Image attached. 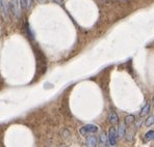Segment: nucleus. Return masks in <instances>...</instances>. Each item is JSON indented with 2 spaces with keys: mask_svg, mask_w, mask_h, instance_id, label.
I'll return each mask as SVG.
<instances>
[{
  "mask_svg": "<svg viewBox=\"0 0 154 147\" xmlns=\"http://www.w3.org/2000/svg\"><path fill=\"white\" fill-rule=\"evenodd\" d=\"M38 3H46L47 0H38Z\"/></svg>",
  "mask_w": 154,
  "mask_h": 147,
  "instance_id": "14",
  "label": "nucleus"
},
{
  "mask_svg": "<svg viewBox=\"0 0 154 147\" xmlns=\"http://www.w3.org/2000/svg\"><path fill=\"white\" fill-rule=\"evenodd\" d=\"M145 141H151V140H154V131H150L148 132L146 135H145L144 138Z\"/></svg>",
  "mask_w": 154,
  "mask_h": 147,
  "instance_id": "9",
  "label": "nucleus"
},
{
  "mask_svg": "<svg viewBox=\"0 0 154 147\" xmlns=\"http://www.w3.org/2000/svg\"><path fill=\"white\" fill-rule=\"evenodd\" d=\"M149 111H150V105H149V104H146V105L144 106V108L142 109L140 115H141V116H145L146 114H148Z\"/></svg>",
  "mask_w": 154,
  "mask_h": 147,
  "instance_id": "8",
  "label": "nucleus"
},
{
  "mask_svg": "<svg viewBox=\"0 0 154 147\" xmlns=\"http://www.w3.org/2000/svg\"><path fill=\"white\" fill-rule=\"evenodd\" d=\"M107 137H108V141H109L110 145L116 146V144H117V131H116L115 128H110Z\"/></svg>",
  "mask_w": 154,
  "mask_h": 147,
  "instance_id": "3",
  "label": "nucleus"
},
{
  "mask_svg": "<svg viewBox=\"0 0 154 147\" xmlns=\"http://www.w3.org/2000/svg\"><path fill=\"white\" fill-rule=\"evenodd\" d=\"M109 121H110V123H112V124H117L118 123V121H119V117H118L117 113H115V112L110 113Z\"/></svg>",
  "mask_w": 154,
  "mask_h": 147,
  "instance_id": "6",
  "label": "nucleus"
},
{
  "mask_svg": "<svg viewBox=\"0 0 154 147\" xmlns=\"http://www.w3.org/2000/svg\"><path fill=\"white\" fill-rule=\"evenodd\" d=\"M153 101H154V98H153Z\"/></svg>",
  "mask_w": 154,
  "mask_h": 147,
  "instance_id": "15",
  "label": "nucleus"
},
{
  "mask_svg": "<svg viewBox=\"0 0 154 147\" xmlns=\"http://www.w3.org/2000/svg\"><path fill=\"white\" fill-rule=\"evenodd\" d=\"M134 121V116L133 115H128V116L125 117V124L126 125H129Z\"/></svg>",
  "mask_w": 154,
  "mask_h": 147,
  "instance_id": "10",
  "label": "nucleus"
},
{
  "mask_svg": "<svg viewBox=\"0 0 154 147\" xmlns=\"http://www.w3.org/2000/svg\"><path fill=\"white\" fill-rule=\"evenodd\" d=\"M145 124H146V126H150V125H152V124H154V115H150V116L146 119Z\"/></svg>",
  "mask_w": 154,
  "mask_h": 147,
  "instance_id": "11",
  "label": "nucleus"
},
{
  "mask_svg": "<svg viewBox=\"0 0 154 147\" xmlns=\"http://www.w3.org/2000/svg\"><path fill=\"white\" fill-rule=\"evenodd\" d=\"M126 134V128H125V124H121L118 128V137L119 138H124V136Z\"/></svg>",
  "mask_w": 154,
  "mask_h": 147,
  "instance_id": "5",
  "label": "nucleus"
},
{
  "mask_svg": "<svg viewBox=\"0 0 154 147\" xmlns=\"http://www.w3.org/2000/svg\"><path fill=\"white\" fill-rule=\"evenodd\" d=\"M54 1H55L57 4H60V5H62V4L64 3V0H54Z\"/></svg>",
  "mask_w": 154,
  "mask_h": 147,
  "instance_id": "13",
  "label": "nucleus"
},
{
  "mask_svg": "<svg viewBox=\"0 0 154 147\" xmlns=\"http://www.w3.org/2000/svg\"><path fill=\"white\" fill-rule=\"evenodd\" d=\"M0 12L2 13L3 17L8 18V13H10V4L8 3L6 0H0Z\"/></svg>",
  "mask_w": 154,
  "mask_h": 147,
  "instance_id": "2",
  "label": "nucleus"
},
{
  "mask_svg": "<svg viewBox=\"0 0 154 147\" xmlns=\"http://www.w3.org/2000/svg\"><path fill=\"white\" fill-rule=\"evenodd\" d=\"M21 6L22 8H27V6H28V0H21Z\"/></svg>",
  "mask_w": 154,
  "mask_h": 147,
  "instance_id": "12",
  "label": "nucleus"
},
{
  "mask_svg": "<svg viewBox=\"0 0 154 147\" xmlns=\"http://www.w3.org/2000/svg\"><path fill=\"white\" fill-rule=\"evenodd\" d=\"M97 138L95 136H89L87 138V145L89 147H95L97 146Z\"/></svg>",
  "mask_w": 154,
  "mask_h": 147,
  "instance_id": "4",
  "label": "nucleus"
},
{
  "mask_svg": "<svg viewBox=\"0 0 154 147\" xmlns=\"http://www.w3.org/2000/svg\"><path fill=\"white\" fill-rule=\"evenodd\" d=\"M107 141H108V137L106 136L105 133H102L100 136V144L102 146H106L107 145Z\"/></svg>",
  "mask_w": 154,
  "mask_h": 147,
  "instance_id": "7",
  "label": "nucleus"
},
{
  "mask_svg": "<svg viewBox=\"0 0 154 147\" xmlns=\"http://www.w3.org/2000/svg\"><path fill=\"white\" fill-rule=\"evenodd\" d=\"M99 131V128L95 124H87V125L82 126L80 128V134L82 136H85L88 134H94V133H97Z\"/></svg>",
  "mask_w": 154,
  "mask_h": 147,
  "instance_id": "1",
  "label": "nucleus"
}]
</instances>
